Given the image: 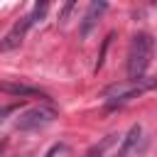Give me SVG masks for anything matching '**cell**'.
Returning <instances> with one entry per match:
<instances>
[{
	"label": "cell",
	"instance_id": "cell-1",
	"mask_svg": "<svg viewBox=\"0 0 157 157\" xmlns=\"http://www.w3.org/2000/svg\"><path fill=\"white\" fill-rule=\"evenodd\" d=\"M152 52H155V39L152 34L147 32H137L132 39H130V47H128V81H137V78H145V71L150 69V61H152Z\"/></svg>",
	"mask_w": 157,
	"mask_h": 157
},
{
	"label": "cell",
	"instance_id": "cell-2",
	"mask_svg": "<svg viewBox=\"0 0 157 157\" xmlns=\"http://www.w3.org/2000/svg\"><path fill=\"white\" fill-rule=\"evenodd\" d=\"M157 88V78H137V81H123V83H113L103 91V101H105V110H115L125 103H130L132 98L142 96L145 91Z\"/></svg>",
	"mask_w": 157,
	"mask_h": 157
},
{
	"label": "cell",
	"instance_id": "cell-3",
	"mask_svg": "<svg viewBox=\"0 0 157 157\" xmlns=\"http://www.w3.org/2000/svg\"><path fill=\"white\" fill-rule=\"evenodd\" d=\"M54 115H56L54 108H49V105H37V108L25 110V113L17 118L15 128H17V130H39V128H47V125L54 120Z\"/></svg>",
	"mask_w": 157,
	"mask_h": 157
},
{
	"label": "cell",
	"instance_id": "cell-4",
	"mask_svg": "<svg viewBox=\"0 0 157 157\" xmlns=\"http://www.w3.org/2000/svg\"><path fill=\"white\" fill-rule=\"evenodd\" d=\"M34 25V20H32V15H25V17H20L12 27H10V32L0 39V52H12V49H17L20 44H22V39H25V34H27V29Z\"/></svg>",
	"mask_w": 157,
	"mask_h": 157
},
{
	"label": "cell",
	"instance_id": "cell-5",
	"mask_svg": "<svg viewBox=\"0 0 157 157\" xmlns=\"http://www.w3.org/2000/svg\"><path fill=\"white\" fill-rule=\"evenodd\" d=\"M0 91L2 93H10L15 98H27V96H39L44 98V93L37 88V86H27V83H20V81H2L0 83Z\"/></svg>",
	"mask_w": 157,
	"mask_h": 157
},
{
	"label": "cell",
	"instance_id": "cell-6",
	"mask_svg": "<svg viewBox=\"0 0 157 157\" xmlns=\"http://www.w3.org/2000/svg\"><path fill=\"white\" fill-rule=\"evenodd\" d=\"M105 10H108V5H105V2H91V5H88L86 15H83V25H81V34H83V37L88 34V29L96 25V20H98Z\"/></svg>",
	"mask_w": 157,
	"mask_h": 157
},
{
	"label": "cell",
	"instance_id": "cell-7",
	"mask_svg": "<svg viewBox=\"0 0 157 157\" xmlns=\"http://www.w3.org/2000/svg\"><path fill=\"white\" fill-rule=\"evenodd\" d=\"M140 135H142V128L140 125H132L130 130H128V135L123 137V142H120V150H118V155L115 157H128V152L140 142Z\"/></svg>",
	"mask_w": 157,
	"mask_h": 157
},
{
	"label": "cell",
	"instance_id": "cell-8",
	"mask_svg": "<svg viewBox=\"0 0 157 157\" xmlns=\"http://www.w3.org/2000/svg\"><path fill=\"white\" fill-rule=\"evenodd\" d=\"M115 137H118V135H108V137H103V140H101V145H93V147L86 152V157H103V152L115 142Z\"/></svg>",
	"mask_w": 157,
	"mask_h": 157
},
{
	"label": "cell",
	"instance_id": "cell-9",
	"mask_svg": "<svg viewBox=\"0 0 157 157\" xmlns=\"http://www.w3.org/2000/svg\"><path fill=\"white\" fill-rule=\"evenodd\" d=\"M61 152H66V145H61V142H59V145H54L44 157H56V155H61Z\"/></svg>",
	"mask_w": 157,
	"mask_h": 157
},
{
	"label": "cell",
	"instance_id": "cell-10",
	"mask_svg": "<svg viewBox=\"0 0 157 157\" xmlns=\"http://www.w3.org/2000/svg\"><path fill=\"white\" fill-rule=\"evenodd\" d=\"M12 110H17V105H15V103H12V105H0V123H2Z\"/></svg>",
	"mask_w": 157,
	"mask_h": 157
},
{
	"label": "cell",
	"instance_id": "cell-11",
	"mask_svg": "<svg viewBox=\"0 0 157 157\" xmlns=\"http://www.w3.org/2000/svg\"><path fill=\"white\" fill-rule=\"evenodd\" d=\"M2 147H5V142H0V152H2Z\"/></svg>",
	"mask_w": 157,
	"mask_h": 157
}]
</instances>
